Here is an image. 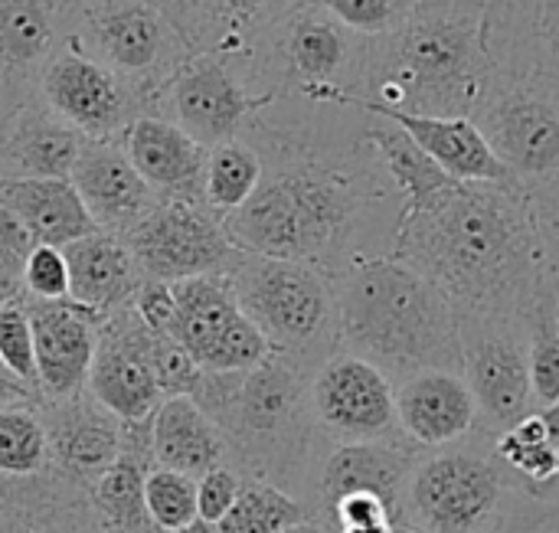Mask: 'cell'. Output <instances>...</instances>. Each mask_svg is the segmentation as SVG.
<instances>
[{"label": "cell", "instance_id": "94428289", "mask_svg": "<svg viewBox=\"0 0 559 533\" xmlns=\"http://www.w3.org/2000/svg\"><path fill=\"white\" fill-rule=\"evenodd\" d=\"M481 3H488V0H481Z\"/></svg>", "mask_w": 559, "mask_h": 533}, {"label": "cell", "instance_id": "11a10c76", "mask_svg": "<svg viewBox=\"0 0 559 533\" xmlns=\"http://www.w3.org/2000/svg\"><path fill=\"white\" fill-rule=\"evenodd\" d=\"M282 533H337L331 524H324V521H301V524H292L288 531H282Z\"/></svg>", "mask_w": 559, "mask_h": 533}, {"label": "cell", "instance_id": "7c38bea8", "mask_svg": "<svg viewBox=\"0 0 559 533\" xmlns=\"http://www.w3.org/2000/svg\"><path fill=\"white\" fill-rule=\"evenodd\" d=\"M527 318L459 321L462 377L478 403L481 433L491 439L537 413L527 357Z\"/></svg>", "mask_w": 559, "mask_h": 533}, {"label": "cell", "instance_id": "9f6ffc18", "mask_svg": "<svg viewBox=\"0 0 559 533\" xmlns=\"http://www.w3.org/2000/svg\"><path fill=\"white\" fill-rule=\"evenodd\" d=\"M177 533H213V524H206V521H193L190 528H183V531Z\"/></svg>", "mask_w": 559, "mask_h": 533}, {"label": "cell", "instance_id": "e575fe53", "mask_svg": "<svg viewBox=\"0 0 559 533\" xmlns=\"http://www.w3.org/2000/svg\"><path fill=\"white\" fill-rule=\"evenodd\" d=\"M262 180V154L252 141L233 138L206 154V183H203V203L216 220H226L236 213L252 190Z\"/></svg>", "mask_w": 559, "mask_h": 533}, {"label": "cell", "instance_id": "ac0fdd59", "mask_svg": "<svg viewBox=\"0 0 559 533\" xmlns=\"http://www.w3.org/2000/svg\"><path fill=\"white\" fill-rule=\"evenodd\" d=\"M305 0H157L190 52L226 59L246 75L262 36Z\"/></svg>", "mask_w": 559, "mask_h": 533}, {"label": "cell", "instance_id": "ee69618b", "mask_svg": "<svg viewBox=\"0 0 559 533\" xmlns=\"http://www.w3.org/2000/svg\"><path fill=\"white\" fill-rule=\"evenodd\" d=\"M151 360H154V377H157V387L167 396H193L200 377H203V367L164 331L154 334V347H151Z\"/></svg>", "mask_w": 559, "mask_h": 533}, {"label": "cell", "instance_id": "d4e9b609", "mask_svg": "<svg viewBox=\"0 0 559 533\" xmlns=\"http://www.w3.org/2000/svg\"><path fill=\"white\" fill-rule=\"evenodd\" d=\"M495 72H537L559 82V0H488Z\"/></svg>", "mask_w": 559, "mask_h": 533}, {"label": "cell", "instance_id": "680465c9", "mask_svg": "<svg viewBox=\"0 0 559 533\" xmlns=\"http://www.w3.org/2000/svg\"><path fill=\"white\" fill-rule=\"evenodd\" d=\"M554 315H557V328H559V298H557V311H554Z\"/></svg>", "mask_w": 559, "mask_h": 533}, {"label": "cell", "instance_id": "8fae6325", "mask_svg": "<svg viewBox=\"0 0 559 533\" xmlns=\"http://www.w3.org/2000/svg\"><path fill=\"white\" fill-rule=\"evenodd\" d=\"M269 105H275V95L255 92L236 66L210 52H193L154 92L147 115L174 121L210 151L223 141L242 138Z\"/></svg>", "mask_w": 559, "mask_h": 533}, {"label": "cell", "instance_id": "3957f363", "mask_svg": "<svg viewBox=\"0 0 559 533\" xmlns=\"http://www.w3.org/2000/svg\"><path fill=\"white\" fill-rule=\"evenodd\" d=\"M495 79L488 3L416 0L409 16L373 39L357 111L472 118Z\"/></svg>", "mask_w": 559, "mask_h": 533}, {"label": "cell", "instance_id": "6f0895ef", "mask_svg": "<svg viewBox=\"0 0 559 533\" xmlns=\"http://www.w3.org/2000/svg\"><path fill=\"white\" fill-rule=\"evenodd\" d=\"M390 533H423L419 528H413V524H406V521H400V524H393Z\"/></svg>", "mask_w": 559, "mask_h": 533}, {"label": "cell", "instance_id": "7a4b0ae2", "mask_svg": "<svg viewBox=\"0 0 559 533\" xmlns=\"http://www.w3.org/2000/svg\"><path fill=\"white\" fill-rule=\"evenodd\" d=\"M262 141V180L252 197L223 220L239 252L295 259L331 275L360 256L370 210L390 200L393 183L367 144L347 151L318 147L308 134L252 121ZM400 197V193H396Z\"/></svg>", "mask_w": 559, "mask_h": 533}, {"label": "cell", "instance_id": "e0dca14e", "mask_svg": "<svg viewBox=\"0 0 559 533\" xmlns=\"http://www.w3.org/2000/svg\"><path fill=\"white\" fill-rule=\"evenodd\" d=\"M75 20L79 0H0V121L39 98V75Z\"/></svg>", "mask_w": 559, "mask_h": 533}, {"label": "cell", "instance_id": "d590c367", "mask_svg": "<svg viewBox=\"0 0 559 533\" xmlns=\"http://www.w3.org/2000/svg\"><path fill=\"white\" fill-rule=\"evenodd\" d=\"M491 455L508 472V478L518 488H524L527 495L544 488L550 478H557L559 472L557 446L550 442V436H547L537 413L524 416L521 423H514L511 429L495 436L491 439Z\"/></svg>", "mask_w": 559, "mask_h": 533}, {"label": "cell", "instance_id": "5bb4252c", "mask_svg": "<svg viewBox=\"0 0 559 533\" xmlns=\"http://www.w3.org/2000/svg\"><path fill=\"white\" fill-rule=\"evenodd\" d=\"M311 410L331 446L406 439L396 416V383L347 351H334L314 370Z\"/></svg>", "mask_w": 559, "mask_h": 533}, {"label": "cell", "instance_id": "2e32d148", "mask_svg": "<svg viewBox=\"0 0 559 533\" xmlns=\"http://www.w3.org/2000/svg\"><path fill=\"white\" fill-rule=\"evenodd\" d=\"M154 334L157 331L141 321L134 305L108 315L98 328V344L85 390L121 423L151 419L154 410L164 403L151 360Z\"/></svg>", "mask_w": 559, "mask_h": 533}, {"label": "cell", "instance_id": "4dcf8cb0", "mask_svg": "<svg viewBox=\"0 0 559 533\" xmlns=\"http://www.w3.org/2000/svg\"><path fill=\"white\" fill-rule=\"evenodd\" d=\"M151 446L160 469L203 478L216 465H229L223 429L193 396H167L151 416Z\"/></svg>", "mask_w": 559, "mask_h": 533}, {"label": "cell", "instance_id": "f1b7e54d", "mask_svg": "<svg viewBox=\"0 0 559 533\" xmlns=\"http://www.w3.org/2000/svg\"><path fill=\"white\" fill-rule=\"evenodd\" d=\"M154 465L151 419L124 423L115 462L85 488L105 533H144L154 528L144 508V482Z\"/></svg>", "mask_w": 559, "mask_h": 533}, {"label": "cell", "instance_id": "8d00e7d4", "mask_svg": "<svg viewBox=\"0 0 559 533\" xmlns=\"http://www.w3.org/2000/svg\"><path fill=\"white\" fill-rule=\"evenodd\" d=\"M311 508L298 498L265 485L259 478H242L236 505L213 524V533H282L292 524L311 521Z\"/></svg>", "mask_w": 559, "mask_h": 533}, {"label": "cell", "instance_id": "f907efd6", "mask_svg": "<svg viewBox=\"0 0 559 533\" xmlns=\"http://www.w3.org/2000/svg\"><path fill=\"white\" fill-rule=\"evenodd\" d=\"M0 242H3L13 256H20L23 262H26V256L39 246L36 236L29 233V226H26L10 206H3V203H0Z\"/></svg>", "mask_w": 559, "mask_h": 533}, {"label": "cell", "instance_id": "f546056e", "mask_svg": "<svg viewBox=\"0 0 559 533\" xmlns=\"http://www.w3.org/2000/svg\"><path fill=\"white\" fill-rule=\"evenodd\" d=\"M400 125L449 177L468 183H508L521 187L514 174L498 161L485 134L472 118H436V115H406V111H367Z\"/></svg>", "mask_w": 559, "mask_h": 533}, {"label": "cell", "instance_id": "ab89813d", "mask_svg": "<svg viewBox=\"0 0 559 533\" xmlns=\"http://www.w3.org/2000/svg\"><path fill=\"white\" fill-rule=\"evenodd\" d=\"M144 508L160 533H177L200 521L197 514V478L154 465L144 482Z\"/></svg>", "mask_w": 559, "mask_h": 533}, {"label": "cell", "instance_id": "9c48e42d", "mask_svg": "<svg viewBox=\"0 0 559 533\" xmlns=\"http://www.w3.org/2000/svg\"><path fill=\"white\" fill-rule=\"evenodd\" d=\"M72 39L144 98L193 56L157 0H79Z\"/></svg>", "mask_w": 559, "mask_h": 533}, {"label": "cell", "instance_id": "c3c4849f", "mask_svg": "<svg viewBox=\"0 0 559 533\" xmlns=\"http://www.w3.org/2000/svg\"><path fill=\"white\" fill-rule=\"evenodd\" d=\"M531 193V206H534V220L540 229V242H544V256H547V272H550V285L559 298V180L527 190Z\"/></svg>", "mask_w": 559, "mask_h": 533}, {"label": "cell", "instance_id": "681fc988", "mask_svg": "<svg viewBox=\"0 0 559 533\" xmlns=\"http://www.w3.org/2000/svg\"><path fill=\"white\" fill-rule=\"evenodd\" d=\"M508 521L498 533H559V505H544L527 491H518Z\"/></svg>", "mask_w": 559, "mask_h": 533}, {"label": "cell", "instance_id": "816d5d0a", "mask_svg": "<svg viewBox=\"0 0 559 533\" xmlns=\"http://www.w3.org/2000/svg\"><path fill=\"white\" fill-rule=\"evenodd\" d=\"M29 403H39V393L33 387H26L0 357V410L3 406H29Z\"/></svg>", "mask_w": 559, "mask_h": 533}, {"label": "cell", "instance_id": "f5cc1de1", "mask_svg": "<svg viewBox=\"0 0 559 533\" xmlns=\"http://www.w3.org/2000/svg\"><path fill=\"white\" fill-rule=\"evenodd\" d=\"M537 416H540V423H544V429H547L550 442L557 446V452H559V400L557 403H550V406H544V410H537Z\"/></svg>", "mask_w": 559, "mask_h": 533}, {"label": "cell", "instance_id": "f35d334b", "mask_svg": "<svg viewBox=\"0 0 559 533\" xmlns=\"http://www.w3.org/2000/svg\"><path fill=\"white\" fill-rule=\"evenodd\" d=\"M557 292L537 301L527 318V357H531V387L537 410L559 400V328Z\"/></svg>", "mask_w": 559, "mask_h": 533}, {"label": "cell", "instance_id": "f6af8a7d", "mask_svg": "<svg viewBox=\"0 0 559 533\" xmlns=\"http://www.w3.org/2000/svg\"><path fill=\"white\" fill-rule=\"evenodd\" d=\"M324 524H331L337 533H390L393 524H400V518L377 495H347L331 505Z\"/></svg>", "mask_w": 559, "mask_h": 533}, {"label": "cell", "instance_id": "74e56055", "mask_svg": "<svg viewBox=\"0 0 559 533\" xmlns=\"http://www.w3.org/2000/svg\"><path fill=\"white\" fill-rule=\"evenodd\" d=\"M49 472V442L36 403L0 410V475L29 478Z\"/></svg>", "mask_w": 559, "mask_h": 533}, {"label": "cell", "instance_id": "7bdbcfd3", "mask_svg": "<svg viewBox=\"0 0 559 533\" xmlns=\"http://www.w3.org/2000/svg\"><path fill=\"white\" fill-rule=\"evenodd\" d=\"M0 357L3 364L39 393V377H36V354H33V328L23 301L3 305L0 308Z\"/></svg>", "mask_w": 559, "mask_h": 533}, {"label": "cell", "instance_id": "5b68a950", "mask_svg": "<svg viewBox=\"0 0 559 533\" xmlns=\"http://www.w3.org/2000/svg\"><path fill=\"white\" fill-rule=\"evenodd\" d=\"M337 351L393 383L423 370L462 374V331L452 301L393 252L360 256L334 275Z\"/></svg>", "mask_w": 559, "mask_h": 533}, {"label": "cell", "instance_id": "44dd1931", "mask_svg": "<svg viewBox=\"0 0 559 533\" xmlns=\"http://www.w3.org/2000/svg\"><path fill=\"white\" fill-rule=\"evenodd\" d=\"M419 459H423V449L413 446L409 439L331 446L324 452V462L314 482V501H311L314 521H324L331 505L347 495H377L403 521L406 482Z\"/></svg>", "mask_w": 559, "mask_h": 533}, {"label": "cell", "instance_id": "83f0119b", "mask_svg": "<svg viewBox=\"0 0 559 533\" xmlns=\"http://www.w3.org/2000/svg\"><path fill=\"white\" fill-rule=\"evenodd\" d=\"M69 265V298L98 315H115L134 305L144 282L131 249L121 236L95 229L69 246H62Z\"/></svg>", "mask_w": 559, "mask_h": 533}, {"label": "cell", "instance_id": "ffe728a7", "mask_svg": "<svg viewBox=\"0 0 559 533\" xmlns=\"http://www.w3.org/2000/svg\"><path fill=\"white\" fill-rule=\"evenodd\" d=\"M36 413L49 442V469L88 488L118 455L124 423L88 390L62 400H39Z\"/></svg>", "mask_w": 559, "mask_h": 533}, {"label": "cell", "instance_id": "db71d44e", "mask_svg": "<svg viewBox=\"0 0 559 533\" xmlns=\"http://www.w3.org/2000/svg\"><path fill=\"white\" fill-rule=\"evenodd\" d=\"M531 498H537V501H544V505H559V472L557 478H550L544 488H537Z\"/></svg>", "mask_w": 559, "mask_h": 533}, {"label": "cell", "instance_id": "60d3db41", "mask_svg": "<svg viewBox=\"0 0 559 533\" xmlns=\"http://www.w3.org/2000/svg\"><path fill=\"white\" fill-rule=\"evenodd\" d=\"M269 354H272V347L262 337V331L239 311V318L229 321V328L216 337L213 351L203 360V370H210V374H239V370L259 367Z\"/></svg>", "mask_w": 559, "mask_h": 533}, {"label": "cell", "instance_id": "7dc6e473", "mask_svg": "<svg viewBox=\"0 0 559 533\" xmlns=\"http://www.w3.org/2000/svg\"><path fill=\"white\" fill-rule=\"evenodd\" d=\"M242 472L233 465H216L203 478H197V514L206 524H216L242 491Z\"/></svg>", "mask_w": 559, "mask_h": 533}, {"label": "cell", "instance_id": "ba28073f", "mask_svg": "<svg viewBox=\"0 0 559 533\" xmlns=\"http://www.w3.org/2000/svg\"><path fill=\"white\" fill-rule=\"evenodd\" d=\"M514 498L518 485L491 455V436L475 433L423 452L406 482L403 521L423 533H498Z\"/></svg>", "mask_w": 559, "mask_h": 533}, {"label": "cell", "instance_id": "484cf974", "mask_svg": "<svg viewBox=\"0 0 559 533\" xmlns=\"http://www.w3.org/2000/svg\"><path fill=\"white\" fill-rule=\"evenodd\" d=\"M0 533H105L82 485L52 469L29 478L0 475Z\"/></svg>", "mask_w": 559, "mask_h": 533}, {"label": "cell", "instance_id": "603a6c76", "mask_svg": "<svg viewBox=\"0 0 559 533\" xmlns=\"http://www.w3.org/2000/svg\"><path fill=\"white\" fill-rule=\"evenodd\" d=\"M69 180L92 223L115 236H124L157 206V193L134 170L121 141H85Z\"/></svg>", "mask_w": 559, "mask_h": 533}, {"label": "cell", "instance_id": "91938a15", "mask_svg": "<svg viewBox=\"0 0 559 533\" xmlns=\"http://www.w3.org/2000/svg\"><path fill=\"white\" fill-rule=\"evenodd\" d=\"M144 533H160V531H157V528H151V531H144Z\"/></svg>", "mask_w": 559, "mask_h": 533}, {"label": "cell", "instance_id": "bcb514c9", "mask_svg": "<svg viewBox=\"0 0 559 533\" xmlns=\"http://www.w3.org/2000/svg\"><path fill=\"white\" fill-rule=\"evenodd\" d=\"M23 288H26V298H39V301L69 298V265H66L62 249L36 246L23 262Z\"/></svg>", "mask_w": 559, "mask_h": 533}, {"label": "cell", "instance_id": "1f68e13d", "mask_svg": "<svg viewBox=\"0 0 559 533\" xmlns=\"http://www.w3.org/2000/svg\"><path fill=\"white\" fill-rule=\"evenodd\" d=\"M0 203L10 206L39 246H69L98 226L66 177H0Z\"/></svg>", "mask_w": 559, "mask_h": 533}, {"label": "cell", "instance_id": "7402d4cb", "mask_svg": "<svg viewBox=\"0 0 559 533\" xmlns=\"http://www.w3.org/2000/svg\"><path fill=\"white\" fill-rule=\"evenodd\" d=\"M396 416L403 436L423 452L468 442L481 433L478 403L462 374L423 370L396 383Z\"/></svg>", "mask_w": 559, "mask_h": 533}, {"label": "cell", "instance_id": "8992f818", "mask_svg": "<svg viewBox=\"0 0 559 533\" xmlns=\"http://www.w3.org/2000/svg\"><path fill=\"white\" fill-rule=\"evenodd\" d=\"M373 39L334 20L314 0L298 3L255 46L246 79L255 92L298 95L314 105H344L364 95Z\"/></svg>", "mask_w": 559, "mask_h": 533}, {"label": "cell", "instance_id": "4fadbf2b", "mask_svg": "<svg viewBox=\"0 0 559 533\" xmlns=\"http://www.w3.org/2000/svg\"><path fill=\"white\" fill-rule=\"evenodd\" d=\"M121 239L141 275L157 282L229 272L239 256L223 229V220H216L206 206L183 200H157V206Z\"/></svg>", "mask_w": 559, "mask_h": 533}, {"label": "cell", "instance_id": "d6a6232c", "mask_svg": "<svg viewBox=\"0 0 559 533\" xmlns=\"http://www.w3.org/2000/svg\"><path fill=\"white\" fill-rule=\"evenodd\" d=\"M174 301L177 315L170 324V337L203 367L216 337L229 328V321L239 318L229 272L174 282Z\"/></svg>", "mask_w": 559, "mask_h": 533}, {"label": "cell", "instance_id": "9a60e30c", "mask_svg": "<svg viewBox=\"0 0 559 533\" xmlns=\"http://www.w3.org/2000/svg\"><path fill=\"white\" fill-rule=\"evenodd\" d=\"M39 98L85 141H121L124 128L144 115V98L75 39L62 43L46 62Z\"/></svg>", "mask_w": 559, "mask_h": 533}, {"label": "cell", "instance_id": "6da1fadb", "mask_svg": "<svg viewBox=\"0 0 559 533\" xmlns=\"http://www.w3.org/2000/svg\"><path fill=\"white\" fill-rule=\"evenodd\" d=\"M393 256L423 272L459 321L527 318L554 292L531 193L452 180L400 210Z\"/></svg>", "mask_w": 559, "mask_h": 533}, {"label": "cell", "instance_id": "d6986e66", "mask_svg": "<svg viewBox=\"0 0 559 533\" xmlns=\"http://www.w3.org/2000/svg\"><path fill=\"white\" fill-rule=\"evenodd\" d=\"M23 305L33 328L39 400H62L82 393L88 387V370H92L98 328L105 315L75 305L72 298L62 301L23 298Z\"/></svg>", "mask_w": 559, "mask_h": 533}, {"label": "cell", "instance_id": "277c9868", "mask_svg": "<svg viewBox=\"0 0 559 533\" xmlns=\"http://www.w3.org/2000/svg\"><path fill=\"white\" fill-rule=\"evenodd\" d=\"M311 367L285 354H269L252 370H203L193 390V400L223 429L229 465L308 508L314 501L318 469L331 449L311 410Z\"/></svg>", "mask_w": 559, "mask_h": 533}, {"label": "cell", "instance_id": "b9f144b4", "mask_svg": "<svg viewBox=\"0 0 559 533\" xmlns=\"http://www.w3.org/2000/svg\"><path fill=\"white\" fill-rule=\"evenodd\" d=\"M314 3L324 7L344 26H350L354 33L370 39L393 33L416 7V0H314Z\"/></svg>", "mask_w": 559, "mask_h": 533}, {"label": "cell", "instance_id": "4316f807", "mask_svg": "<svg viewBox=\"0 0 559 533\" xmlns=\"http://www.w3.org/2000/svg\"><path fill=\"white\" fill-rule=\"evenodd\" d=\"M85 138L43 98L20 105L0 121V177H66Z\"/></svg>", "mask_w": 559, "mask_h": 533}, {"label": "cell", "instance_id": "52a82bcc", "mask_svg": "<svg viewBox=\"0 0 559 533\" xmlns=\"http://www.w3.org/2000/svg\"><path fill=\"white\" fill-rule=\"evenodd\" d=\"M239 311L262 331L272 354L318 370L337 351L334 275L295 262L239 252L229 269Z\"/></svg>", "mask_w": 559, "mask_h": 533}, {"label": "cell", "instance_id": "30bf717a", "mask_svg": "<svg viewBox=\"0 0 559 533\" xmlns=\"http://www.w3.org/2000/svg\"><path fill=\"white\" fill-rule=\"evenodd\" d=\"M472 121L524 190L559 180V82L537 72H495Z\"/></svg>", "mask_w": 559, "mask_h": 533}, {"label": "cell", "instance_id": "cb8c5ba5", "mask_svg": "<svg viewBox=\"0 0 559 533\" xmlns=\"http://www.w3.org/2000/svg\"><path fill=\"white\" fill-rule=\"evenodd\" d=\"M121 147L157 200L203 203L206 183V147L193 141L183 128L160 115H138L124 134Z\"/></svg>", "mask_w": 559, "mask_h": 533}, {"label": "cell", "instance_id": "836d02e7", "mask_svg": "<svg viewBox=\"0 0 559 533\" xmlns=\"http://www.w3.org/2000/svg\"><path fill=\"white\" fill-rule=\"evenodd\" d=\"M360 144H367L373 151V157L380 161L383 174L390 177L393 190L400 193V203H403L400 210L416 206L419 200H426L429 193H436L455 180L400 125H393L380 115H367V125L360 131Z\"/></svg>", "mask_w": 559, "mask_h": 533}]
</instances>
